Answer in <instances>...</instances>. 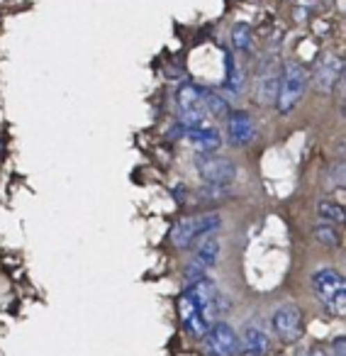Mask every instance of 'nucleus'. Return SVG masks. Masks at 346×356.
<instances>
[{"instance_id": "obj_2", "label": "nucleus", "mask_w": 346, "mask_h": 356, "mask_svg": "<svg viewBox=\"0 0 346 356\" xmlns=\"http://www.w3.org/2000/svg\"><path fill=\"white\" fill-rule=\"evenodd\" d=\"M222 227V218L215 213L208 215H188V218H181L179 222L171 227V244L176 249H193L208 234H215Z\"/></svg>"}, {"instance_id": "obj_19", "label": "nucleus", "mask_w": 346, "mask_h": 356, "mask_svg": "<svg viewBox=\"0 0 346 356\" xmlns=\"http://www.w3.org/2000/svg\"><path fill=\"white\" fill-rule=\"evenodd\" d=\"M331 188H344V163H336L334 171L329 173V184Z\"/></svg>"}, {"instance_id": "obj_5", "label": "nucleus", "mask_w": 346, "mask_h": 356, "mask_svg": "<svg viewBox=\"0 0 346 356\" xmlns=\"http://www.w3.org/2000/svg\"><path fill=\"white\" fill-rule=\"evenodd\" d=\"M195 171L205 181V186H217V188H227L237 178V163L232 159L222 156V154H200L195 159Z\"/></svg>"}, {"instance_id": "obj_6", "label": "nucleus", "mask_w": 346, "mask_h": 356, "mask_svg": "<svg viewBox=\"0 0 346 356\" xmlns=\"http://www.w3.org/2000/svg\"><path fill=\"white\" fill-rule=\"evenodd\" d=\"M271 330L286 344H295L305 334V312L297 302H286L271 315Z\"/></svg>"}, {"instance_id": "obj_18", "label": "nucleus", "mask_w": 346, "mask_h": 356, "mask_svg": "<svg viewBox=\"0 0 346 356\" xmlns=\"http://www.w3.org/2000/svg\"><path fill=\"white\" fill-rule=\"evenodd\" d=\"M244 88V76L242 71L237 69L232 56H227V76H224V90H229L232 95H239Z\"/></svg>"}, {"instance_id": "obj_10", "label": "nucleus", "mask_w": 346, "mask_h": 356, "mask_svg": "<svg viewBox=\"0 0 346 356\" xmlns=\"http://www.w3.org/2000/svg\"><path fill=\"white\" fill-rule=\"evenodd\" d=\"M227 118V134L234 147H249L256 139V122L247 110H232Z\"/></svg>"}, {"instance_id": "obj_15", "label": "nucleus", "mask_w": 346, "mask_h": 356, "mask_svg": "<svg viewBox=\"0 0 346 356\" xmlns=\"http://www.w3.org/2000/svg\"><path fill=\"white\" fill-rule=\"evenodd\" d=\"M203 105H205V113L215 115V118H224V115L229 113L227 100H224L220 93H215V90H208V88H203Z\"/></svg>"}, {"instance_id": "obj_7", "label": "nucleus", "mask_w": 346, "mask_h": 356, "mask_svg": "<svg viewBox=\"0 0 346 356\" xmlns=\"http://www.w3.org/2000/svg\"><path fill=\"white\" fill-rule=\"evenodd\" d=\"M203 354L205 356H237L239 351V334L229 322L220 320L213 322L210 330L203 334Z\"/></svg>"}, {"instance_id": "obj_16", "label": "nucleus", "mask_w": 346, "mask_h": 356, "mask_svg": "<svg viewBox=\"0 0 346 356\" xmlns=\"http://www.w3.org/2000/svg\"><path fill=\"white\" fill-rule=\"evenodd\" d=\"M315 237L322 247H331L336 249L341 244V234L336 232V225H329V222H320L315 227Z\"/></svg>"}, {"instance_id": "obj_17", "label": "nucleus", "mask_w": 346, "mask_h": 356, "mask_svg": "<svg viewBox=\"0 0 346 356\" xmlns=\"http://www.w3.org/2000/svg\"><path fill=\"white\" fill-rule=\"evenodd\" d=\"M232 44L237 47L239 51H244V54H249V51L254 49V35H252V27L249 25H234L232 27Z\"/></svg>"}, {"instance_id": "obj_21", "label": "nucleus", "mask_w": 346, "mask_h": 356, "mask_svg": "<svg viewBox=\"0 0 346 356\" xmlns=\"http://www.w3.org/2000/svg\"><path fill=\"white\" fill-rule=\"evenodd\" d=\"M297 356H324V354H322L320 349H302Z\"/></svg>"}, {"instance_id": "obj_9", "label": "nucleus", "mask_w": 346, "mask_h": 356, "mask_svg": "<svg viewBox=\"0 0 346 356\" xmlns=\"http://www.w3.org/2000/svg\"><path fill=\"white\" fill-rule=\"evenodd\" d=\"M217 259H220V239L215 237V234H208V237H203L195 244L193 261L186 266L183 278L188 283H193V281H198V278L208 276L215 268V264H217Z\"/></svg>"}, {"instance_id": "obj_1", "label": "nucleus", "mask_w": 346, "mask_h": 356, "mask_svg": "<svg viewBox=\"0 0 346 356\" xmlns=\"http://www.w3.org/2000/svg\"><path fill=\"white\" fill-rule=\"evenodd\" d=\"M222 293L217 291V283L210 276H203L198 281L188 283L179 298V315L186 334L193 339H203V334L210 330L215 317L227 310Z\"/></svg>"}, {"instance_id": "obj_20", "label": "nucleus", "mask_w": 346, "mask_h": 356, "mask_svg": "<svg viewBox=\"0 0 346 356\" xmlns=\"http://www.w3.org/2000/svg\"><path fill=\"white\" fill-rule=\"evenodd\" d=\"M331 349H334V356H346V341H344V337H336L334 344H331Z\"/></svg>"}, {"instance_id": "obj_14", "label": "nucleus", "mask_w": 346, "mask_h": 356, "mask_svg": "<svg viewBox=\"0 0 346 356\" xmlns=\"http://www.w3.org/2000/svg\"><path fill=\"white\" fill-rule=\"evenodd\" d=\"M317 218H320L322 222L341 225L346 220L344 205L336 203V200H320V203H317Z\"/></svg>"}, {"instance_id": "obj_13", "label": "nucleus", "mask_w": 346, "mask_h": 356, "mask_svg": "<svg viewBox=\"0 0 346 356\" xmlns=\"http://www.w3.org/2000/svg\"><path fill=\"white\" fill-rule=\"evenodd\" d=\"M271 346L268 334L256 325H247L239 337V351H244L247 356H263Z\"/></svg>"}, {"instance_id": "obj_11", "label": "nucleus", "mask_w": 346, "mask_h": 356, "mask_svg": "<svg viewBox=\"0 0 346 356\" xmlns=\"http://www.w3.org/2000/svg\"><path fill=\"white\" fill-rule=\"evenodd\" d=\"M341 69H344V61L339 59L336 54H327L320 59L315 69V76H312V83L320 93H329L331 88L336 86V81L341 79Z\"/></svg>"}, {"instance_id": "obj_8", "label": "nucleus", "mask_w": 346, "mask_h": 356, "mask_svg": "<svg viewBox=\"0 0 346 356\" xmlns=\"http://www.w3.org/2000/svg\"><path fill=\"white\" fill-rule=\"evenodd\" d=\"M176 110H179V120L186 129L198 127L205 120V105H203V86L198 83H186L176 93Z\"/></svg>"}, {"instance_id": "obj_3", "label": "nucleus", "mask_w": 346, "mask_h": 356, "mask_svg": "<svg viewBox=\"0 0 346 356\" xmlns=\"http://www.w3.org/2000/svg\"><path fill=\"white\" fill-rule=\"evenodd\" d=\"M312 291L320 298L322 305L329 310V315L344 317L346 310V283L344 276L334 268H317L312 273Z\"/></svg>"}, {"instance_id": "obj_4", "label": "nucleus", "mask_w": 346, "mask_h": 356, "mask_svg": "<svg viewBox=\"0 0 346 356\" xmlns=\"http://www.w3.org/2000/svg\"><path fill=\"white\" fill-rule=\"evenodd\" d=\"M307 90V71L297 61H288L283 66V74L278 76V90H276V110L281 115H290L297 108Z\"/></svg>"}, {"instance_id": "obj_12", "label": "nucleus", "mask_w": 346, "mask_h": 356, "mask_svg": "<svg viewBox=\"0 0 346 356\" xmlns=\"http://www.w3.org/2000/svg\"><path fill=\"white\" fill-rule=\"evenodd\" d=\"M188 142L193 149H198L200 154H213L222 147V134L217 127H210V124H198V127L188 129Z\"/></svg>"}]
</instances>
